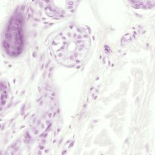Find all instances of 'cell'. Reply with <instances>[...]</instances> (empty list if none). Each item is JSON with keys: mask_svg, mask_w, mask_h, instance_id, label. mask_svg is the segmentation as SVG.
<instances>
[{"mask_svg": "<svg viewBox=\"0 0 155 155\" xmlns=\"http://www.w3.org/2000/svg\"><path fill=\"white\" fill-rule=\"evenodd\" d=\"M22 18L19 14L15 15L9 20L4 31L3 45L7 53L10 56H17L23 49Z\"/></svg>", "mask_w": 155, "mask_h": 155, "instance_id": "cell-2", "label": "cell"}, {"mask_svg": "<svg viewBox=\"0 0 155 155\" xmlns=\"http://www.w3.org/2000/svg\"><path fill=\"white\" fill-rule=\"evenodd\" d=\"M90 43L87 28L71 24L56 35L51 41L50 47L54 58L59 64L74 67L85 59Z\"/></svg>", "mask_w": 155, "mask_h": 155, "instance_id": "cell-1", "label": "cell"}]
</instances>
